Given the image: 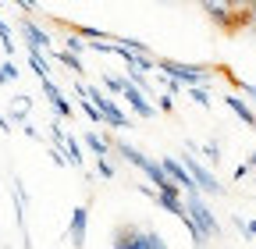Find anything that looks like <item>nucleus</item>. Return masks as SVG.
<instances>
[{
    "instance_id": "obj_31",
    "label": "nucleus",
    "mask_w": 256,
    "mask_h": 249,
    "mask_svg": "<svg viewBox=\"0 0 256 249\" xmlns=\"http://www.w3.org/2000/svg\"><path fill=\"white\" fill-rule=\"evenodd\" d=\"M246 11H249V22L256 25V0H252V4H246Z\"/></svg>"
},
{
    "instance_id": "obj_30",
    "label": "nucleus",
    "mask_w": 256,
    "mask_h": 249,
    "mask_svg": "<svg viewBox=\"0 0 256 249\" xmlns=\"http://www.w3.org/2000/svg\"><path fill=\"white\" fill-rule=\"evenodd\" d=\"M246 168H249V171L256 168V150H249V157H246Z\"/></svg>"
},
{
    "instance_id": "obj_27",
    "label": "nucleus",
    "mask_w": 256,
    "mask_h": 249,
    "mask_svg": "<svg viewBox=\"0 0 256 249\" xmlns=\"http://www.w3.org/2000/svg\"><path fill=\"white\" fill-rule=\"evenodd\" d=\"M156 110L171 114V110H174V96H168V92H160V96H156Z\"/></svg>"
},
{
    "instance_id": "obj_16",
    "label": "nucleus",
    "mask_w": 256,
    "mask_h": 249,
    "mask_svg": "<svg viewBox=\"0 0 256 249\" xmlns=\"http://www.w3.org/2000/svg\"><path fill=\"white\" fill-rule=\"evenodd\" d=\"M50 60H57V64H64L68 72H75L78 78L86 75V64H82V57H75V54H68V50H54V54H50Z\"/></svg>"
},
{
    "instance_id": "obj_1",
    "label": "nucleus",
    "mask_w": 256,
    "mask_h": 249,
    "mask_svg": "<svg viewBox=\"0 0 256 249\" xmlns=\"http://www.w3.org/2000/svg\"><path fill=\"white\" fill-rule=\"evenodd\" d=\"M156 72L174 78L185 89H206L217 78V68H210V64H185V60H174V57H156Z\"/></svg>"
},
{
    "instance_id": "obj_3",
    "label": "nucleus",
    "mask_w": 256,
    "mask_h": 249,
    "mask_svg": "<svg viewBox=\"0 0 256 249\" xmlns=\"http://www.w3.org/2000/svg\"><path fill=\"white\" fill-rule=\"evenodd\" d=\"M182 203H185V214L192 217V224H196L206 238H217V235H220V221H217V214L206 206L203 192H185Z\"/></svg>"
},
{
    "instance_id": "obj_7",
    "label": "nucleus",
    "mask_w": 256,
    "mask_h": 249,
    "mask_svg": "<svg viewBox=\"0 0 256 249\" xmlns=\"http://www.w3.org/2000/svg\"><path fill=\"white\" fill-rule=\"evenodd\" d=\"M121 100L128 104V110H132L136 118H142V121H150V118L156 114V104H153V100L146 96V92H139L136 86H128V89L121 92Z\"/></svg>"
},
{
    "instance_id": "obj_22",
    "label": "nucleus",
    "mask_w": 256,
    "mask_h": 249,
    "mask_svg": "<svg viewBox=\"0 0 256 249\" xmlns=\"http://www.w3.org/2000/svg\"><path fill=\"white\" fill-rule=\"evenodd\" d=\"M185 92H188V100H192V104H200L203 110H210L214 100H210V92H206V89H185Z\"/></svg>"
},
{
    "instance_id": "obj_23",
    "label": "nucleus",
    "mask_w": 256,
    "mask_h": 249,
    "mask_svg": "<svg viewBox=\"0 0 256 249\" xmlns=\"http://www.w3.org/2000/svg\"><path fill=\"white\" fill-rule=\"evenodd\" d=\"M8 121H14V124H22V128H25V124H28V107L14 104V107L8 110Z\"/></svg>"
},
{
    "instance_id": "obj_13",
    "label": "nucleus",
    "mask_w": 256,
    "mask_h": 249,
    "mask_svg": "<svg viewBox=\"0 0 256 249\" xmlns=\"http://www.w3.org/2000/svg\"><path fill=\"white\" fill-rule=\"evenodd\" d=\"M217 75H224V78H228V82H232V86L242 92V96H246V104H249V107L256 104V82H246V78H238L232 68H217Z\"/></svg>"
},
{
    "instance_id": "obj_14",
    "label": "nucleus",
    "mask_w": 256,
    "mask_h": 249,
    "mask_svg": "<svg viewBox=\"0 0 256 249\" xmlns=\"http://www.w3.org/2000/svg\"><path fill=\"white\" fill-rule=\"evenodd\" d=\"M25 60H28V68L36 72L40 82L50 78V57H46V54H40V50H25Z\"/></svg>"
},
{
    "instance_id": "obj_20",
    "label": "nucleus",
    "mask_w": 256,
    "mask_h": 249,
    "mask_svg": "<svg viewBox=\"0 0 256 249\" xmlns=\"http://www.w3.org/2000/svg\"><path fill=\"white\" fill-rule=\"evenodd\" d=\"M75 100H78V110H82V114H86V118H89L92 124H104V114L96 110V107H92V104H89L86 96H75Z\"/></svg>"
},
{
    "instance_id": "obj_21",
    "label": "nucleus",
    "mask_w": 256,
    "mask_h": 249,
    "mask_svg": "<svg viewBox=\"0 0 256 249\" xmlns=\"http://www.w3.org/2000/svg\"><path fill=\"white\" fill-rule=\"evenodd\" d=\"M200 153H203V157H206L210 164H220V142H217V139L203 142V146H200Z\"/></svg>"
},
{
    "instance_id": "obj_8",
    "label": "nucleus",
    "mask_w": 256,
    "mask_h": 249,
    "mask_svg": "<svg viewBox=\"0 0 256 249\" xmlns=\"http://www.w3.org/2000/svg\"><path fill=\"white\" fill-rule=\"evenodd\" d=\"M40 86H43V96L50 100V107H54L57 121H60V118H72V114H75V104H72V100L64 96V92H60V86H57L54 78H46V82H40Z\"/></svg>"
},
{
    "instance_id": "obj_5",
    "label": "nucleus",
    "mask_w": 256,
    "mask_h": 249,
    "mask_svg": "<svg viewBox=\"0 0 256 249\" xmlns=\"http://www.w3.org/2000/svg\"><path fill=\"white\" fill-rule=\"evenodd\" d=\"M18 32H22V43H25V50H40V54H54V40H50V32L36 22V18H18Z\"/></svg>"
},
{
    "instance_id": "obj_9",
    "label": "nucleus",
    "mask_w": 256,
    "mask_h": 249,
    "mask_svg": "<svg viewBox=\"0 0 256 249\" xmlns=\"http://www.w3.org/2000/svg\"><path fill=\"white\" fill-rule=\"evenodd\" d=\"M86 235H89V206L82 203V206H75V210H72L68 238H72V246H75V249H82V246H86Z\"/></svg>"
},
{
    "instance_id": "obj_19",
    "label": "nucleus",
    "mask_w": 256,
    "mask_h": 249,
    "mask_svg": "<svg viewBox=\"0 0 256 249\" xmlns=\"http://www.w3.org/2000/svg\"><path fill=\"white\" fill-rule=\"evenodd\" d=\"M0 46H4V54H8V57L14 54V36H11V25H8L4 18H0Z\"/></svg>"
},
{
    "instance_id": "obj_29",
    "label": "nucleus",
    "mask_w": 256,
    "mask_h": 249,
    "mask_svg": "<svg viewBox=\"0 0 256 249\" xmlns=\"http://www.w3.org/2000/svg\"><path fill=\"white\" fill-rule=\"evenodd\" d=\"M22 132H25V136H28V139H43V136H40V128H36V124H32V121H28V124H25V128H22Z\"/></svg>"
},
{
    "instance_id": "obj_11",
    "label": "nucleus",
    "mask_w": 256,
    "mask_h": 249,
    "mask_svg": "<svg viewBox=\"0 0 256 249\" xmlns=\"http://www.w3.org/2000/svg\"><path fill=\"white\" fill-rule=\"evenodd\" d=\"M200 8H203V14H210L214 25L235 28V8H232V4H214V0H206V4H200Z\"/></svg>"
},
{
    "instance_id": "obj_2",
    "label": "nucleus",
    "mask_w": 256,
    "mask_h": 249,
    "mask_svg": "<svg viewBox=\"0 0 256 249\" xmlns=\"http://www.w3.org/2000/svg\"><path fill=\"white\" fill-rule=\"evenodd\" d=\"M86 100L104 114V124H107V128H118V132L132 128V118H128V114L121 110V104H118L114 96H107L100 86H92V82H89V86H86Z\"/></svg>"
},
{
    "instance_id": "obj_26",
    "label": "nucleus",
    "mask_w": 256,
    "mask_h": 249,
    "mask_svg": "<svg viewBox=\"0 0 256 249\" xmlns=\"http://www.w3.org/2000/svg\"><path fill=\"white\" fill-rule=\"evenodd\" d=\"M50 160L57 168H68V153H64V146H50Z\"/></svg>"
},
{
    "instance_id": "obj_25",
    "label": "nucleus",
    "mask_w": 256,
    "mask_h": 249,
    "mask_svg": "<svg viewBox=\"0 0 256 249\" xmlns=\"http://www.w3.org/2000/svg\"><path fill=\"white\" fill-rule=\"evenodd\" d=\"M96 174H100V178H107V182H110V178L118 174V171H114V164H110V157H104V160H96Z\"/></svg>"
},
{
    "instance_id": "obj_17",
    "label": "nucleus",
    "mask_w": 256,
    "mask_h": 249,
    "mask_svg": "<svg viewBox=\"0 0 256 249\" xmlns=\"http://www.w3.org/2000/svg\"><path fill=\"white\" fill-rule=\"evenodd\" d=\"M100 89L107 92V96H114V100H118L121 92L128 89V78H124V75H104V78H100Z\"/></svg>"
},
{
    "instance_id": "obj_15",
    "label": "nucleus",
    "mask_w": 256,
    "mask_h": 249,
    "mask_svg": "<svg viewBox=\"0 0 256 249\" xmlns=\"http://www.w3.org/2000/svg\"><path fill=\"white\" fill-rule=\"evenodd\" d=\"M64 153H68V168H78V171L86 168V150L75 136H64Z\"/></svg>"
},
{
    "instance_id": "obj_12",
    "label": "nucleus",
    "mask_w": 256,
    "mask_h": 249,
    "mask_svg": "<svg viewBox=\"0 0 256 249\" xmlns=\"http://www.w3.org/2000/svg\"><path fill=\"white\" fill-rule=\"evenodd\" d=\"M220 100H224V107H228V110H232L238 121H246L249 128H252V121H256V110H252V107H249V104L238 96V92H228V96H220Z\"/></svg>"
},
{
    "instance_id": "obj_10",
    "label": "nucleus",
    "mask_w": 256,
    "mask_h": 249,
    "mask_svg": "<svg viewBox=\"0 0 256 249\" xmlns=\"http://www.w3.org/2000/svg\"><path fill=\"white\" fill-rule=\"evenodd\" d=\"M82 150H89L96 160H104V157H110V136H104V132H96V128H86L82 132Z\"/></svg>"
},
{
    "instance_id": "obj_32",
    "label": "nucleus",
    "mask_w": 256,
    "mask_h": 249,
    "mask_svg": "<svg viewBox=\"0 0 256 249\" xmlns=\"http://www.w3.org/2000/svg\"><path fill=\"white\" fill-rule=\"evenodd\" d=\"M0 132H11V121H8L4 114H0Z\"/></svg>"
},
{
    "instance_id": "obj_24",
    "label": "nucleus",
    "mask_w": 256,
    "mask_h": 249,
    "mask_svg": "<svg viewBox=\"0 0 256 249\" xmlns=\"http://www.w3.org/2000/svg\"><path fill=\"white\" fill-rule=\"evenodd\" d=\"M0 75H4V82H18L22 78V72H18L14 60H4V64H0Z\"/></svg>"
},
{
    "instance_id": "obj_4",
    "label": "nucleus",
    "mask_w": 256,
    "mask_h": 249,
    "mask_svg": "<svg viewBox=\"0 0 256 249\" xmlns=\"http://www.w3.org/2000/svg\"><path fill=\"white\" fill-rule=\"evenodd\" d=\"M178 160H182V168L192 174V182H196V189H200L203 196H224V185L217 182V174L196 157V153H182Z\"/></svg>"
},
{
    "instance_id": "obj_6",
    "label": "nucleus",
    "mask_w": 256,
    "mask_h": 249,
    "mask_svg": "<svg viewBox=\"0 0 256 249\" xmlns=\"http://www.w3.org/2000/svg\"><path fill=\"white\" fill-rule=\"evenodd\" d=\"M114 249H150V228L121 224L114 232Z\"/></svg>"
},
{
    "instance_id": "obj_28",
    "label": "nucleus",
    "mask_w": 256,
    "mask_h": 249,
    "mask_svg": "<svg viewBox=\"0 0 256 249\" xmlns=\"http://www.w3.org/2000/svg\"><path fill=\"white\" fill-rule=\"evenodd\" d=\"M150 249H168V242H164V238H160V235H156L153 228H150Z\"/></svg>"
},
{
    "instance_id": "obj_33",
    "label": "nucleus",
    "mask_w": 256,
    "mask_h": 249,
    "mask_svg": "<svg viewBox=\"0 0 256 249\" xmlns=\"http://www.w3.org/2000/svg\"><path fill=\"white\" fill-rule=\"evenodd\" d=\"M246 228H249V238H256V221H246Z\"/></svg>"
},
{
    "instance_id": "obj_34",
    "label": "nucleus",
    "mask_w": 256,
    "mask_h": 249,
    "mask_svg": "<svg viewBox=\"0 0 256 249\" xmlns=\"http://www.w3.org/2000/svg\"><path fill=\"white\" fill-rule=\"evenodd\" d=\"M252 132H256V121H252Z\"/></svg>"
},
{
    "instance_id": "obj_18",
    "label": "nucleus",
    "mask_w": 256,
    "mask_h": 249,
    "mask_svg": "<svg viewBox=\"0 0 256 249\" xmlns=\"http://www.w3.org/2000/svg\"><path fill=\"white\" fill-rule=\"evenodd\" d=\"M60 43H64V46H60V50H68V54H75V57H82V54H86V50H89V43H86V40H82V36H75V32H68V36H64V40H60Z\"/></svg>"
}]
</instances>
